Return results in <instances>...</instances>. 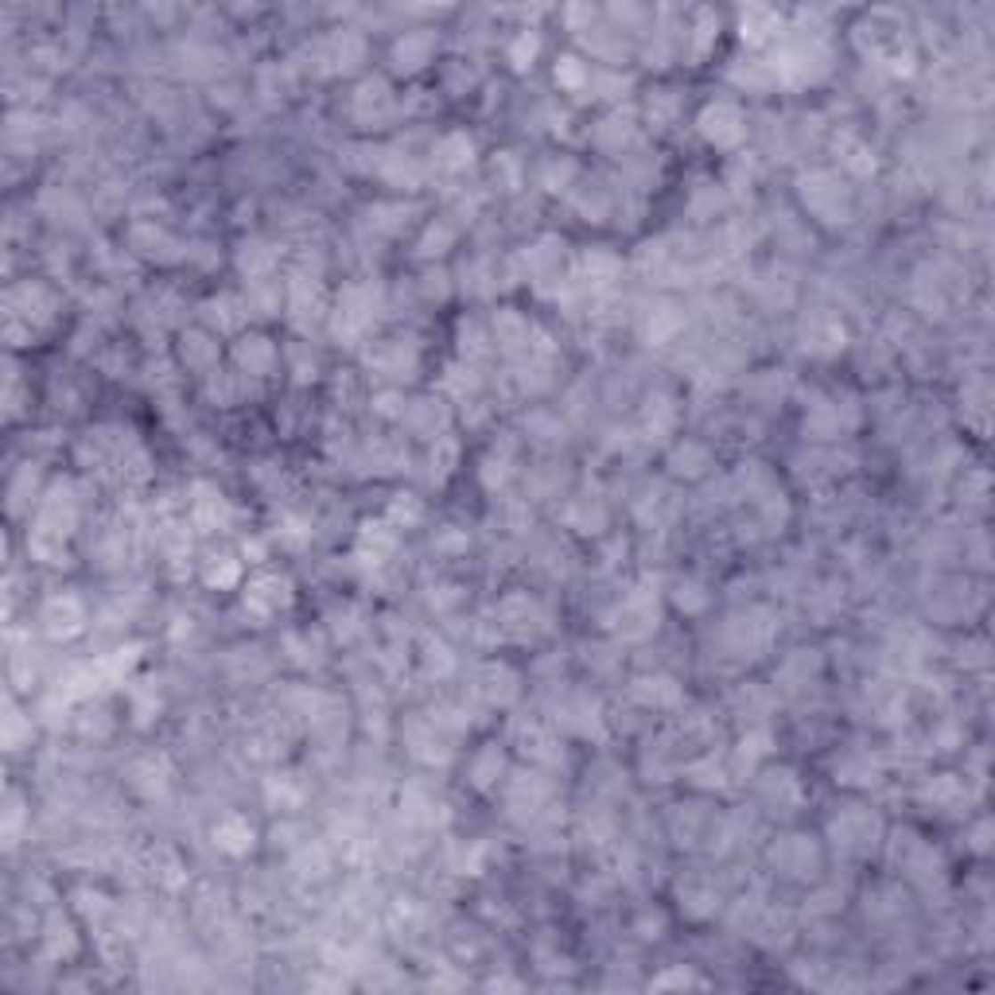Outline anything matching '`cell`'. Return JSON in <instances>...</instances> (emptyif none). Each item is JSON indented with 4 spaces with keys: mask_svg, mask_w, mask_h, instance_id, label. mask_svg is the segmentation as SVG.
<instances>
[{
    "mask_svg": "<svg viewBox=\"0 0 995 995\" xmlns=\"http://www.w3.org/2000/svg\"><path fill=\"white\" fill-rule=\"evenodd\" d=\"M288 599H292V580L281 575V572H261L249 587H245V607L261 618H269V615L281 611V607H288Z\"/></svg>",
    "mask_w": 995,
    "mask_h": 995,
    "instance_id": "1",
    "label": "cell"
},
{
    "mask_svg": "<svg viewBox=\"0 0 995 995\" xmlns=\"http://www.w3.org/2000/svg\"><path fill=\"white\" fill-rule=\"evenodd\" d=\"M700 133L708 136L715 148H735L743 141V113L731 102H715L700 113Z\"/></svg>",
    "mask_w": 995,
    "mask_h": 995,
    "instance_id": "2",
    "label": "cell"
},
{
    "mask_svg": "<svg viewBox=\"0 0 995 995\" xmlns=\"http://www.w3.org/2000/svg\"><path fill=\"white\" fill-rule=\"evenodd\" d=\"M214 840H218L222 852L245 855L253 848V825L245 817H238V812H230V817H222L218 825H214Z\"/></svg>",
    "mask_w": 995,
    "mask_h": 995,
    "instance_id": "3",
    "label": "cell"
},
{
    "mask_svg": "<svg viewBox=\"0 0 995 995\" xmlns=\"http://www.w3.org/2000/svg\"><path fill=\"white\" fill-rule=\"evenodd\" d=\"M43 623L55 638H70L82 630V603L78 599H51L47 611H43Z\"/></svg>",
    "mask_w": 995,
    "mask_h": 995,
    "instance_id": "4",
    "label": "cell"
},
{
    "mask_svg": "<svg viewBox=\"0 0 995 995\" xmlns=\"http://www.w3.org/2000/svg\"><path fill=\"white\" fill-rule=\"evenodd\" d=\"M241 575V564L233 560V556H210L207 568H202V580H207L210 587H233Z\"/></svg>",
    "mask_w": 995,
    "mask_h": 995,
    "instance_id": "5",
    "label": "cell"
},
{
    "mask_svg": "<svg viewBox=\"0 0 995 995\" xmlns=\"http://www.w3.org/2000/svg\"><path fill=\"white\" fill-rule=\"evenodd\" d=\"M440 159L447 167H467L470 159H475V144H470V136L463 133H452L440 141Z\"/></svg>",
    "mask_w": 995,
    "mask_h": 995,
    "instance_id": "6",
    "label": "cell"
},
{
    "mask_svg": "<svg viewBox=\"0 0 995 995\" xmlns=\"http://www.w3.org/2000/svg\"><path fill=\"white\" fill-rule=\"evenodd\" d=\"M774 28H778V16L770 12V8H746V12H743V39L763 43Z\"/></svg>",
    "mask_w": 995,
    "mask_h": 995,
    "instance_id": "7",
    "label": "cell"
},
{
    "mask_svg": "<svg viewBox=\"0 0 995 995\" xmlns=\"http://www.w3.org/2000/svg\"><path fill=\"white\" fill-rule=\"evenodd\" d=\"M238 358H241V366H249L253 373H265V370H273V362H276V355H273V347L265 338H245V347L238 350Z\"/></svg>",
    "mask_w": 995,
    "mask_h": 995,
    "instance_id": "8",
    "label": "cell"
},
{
    "mask_svg": "<svg viewBox=\"0 0 995 995\" xmlns=\"http://www.w3.org/2000/svg\"><path fill=\"white\" fill-rule=\"evenodd\" d=\"M537 47H541L537 31H521V36L513 39V47H510V62H513L518 70L533 67V59H537Z\"/></svg>",
    "mask_w": 995,
    "mask_h": 995,
    "instance_id": "9",
    "label": "cell"
},
{
    "mask_svg": "<svg viewBox=\"0 0 995 995\" xmlns=\"http://www.w3.org/2000/svg\"><path fill=\"white\" fill-rule=\"evenodd\" d=\"M556 82H560L564 90H580V86L587 82V67L575 55H564L560 62H556Z\"/></svg>",
    "mask_w": 995,
    "mask_h": 995,
    "instance_id": "10",
    "label": "cell"
}]
</instances>
